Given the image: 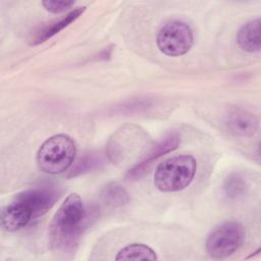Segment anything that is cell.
Masks as SVG:
<instances>
[{"label":"cell","instance_id":"cell-1","mask_svg":"<svg viewBox=\"0 0 261 261\" xmlns=\"http://www.w3.org/2000/svg\"><path fill=\"white\" fill-rule=\"evenodd\" d=\"M87 218L86 206L76 193H72L62 202L49 226L52 249L60 253L74 250L82 236Z\"/></svg>","mask_w":261,"mask_h":261},{"label":"cell","instance_id":"cell-2","mask_svg":"<svg viewBox=\"0 0 261 261\" xmlns=\"http://www.w3.org/2000/svg\"><path fill=\"white\" fill-rule=\"evenodd\" d=\"M196 170L197 161L192 155L172 156L157 166L154 173V185L164 193L181 191L193 181Z\"/></svg>","mask_w":261,"mask_h":261},{"label":"cell","instance_id":"cell-3","mask_svg":"<svg viewBox=\"0 0 261 261\" xmlns=\"http://www.w3.org/2000/svg\"><path fill=\"white\" fill-rule=\"evenodd\" d=\"M75 155L76 146L69 136L54 135L39 148L37 164L41 171L55 175L66 171L72 165Z\"/></svg>","mask_w":261,"mask_h":261},{"label":"cell","instance_id":"cell-4","mask_svg":"<svg viewBox=\"0 0 261 261\" xmlns=\"http://www.w3.org/2000/svg\"><path fill=\"white\" fill-rule=\"evenodd\" d=\"M149 145L148 134L138 125L125 124L110 138L106 148L108 160L125 163L138 156Z\"/></svg>","mask_w":261,"mask_h":261},{"label":"cell","instance_id":"cell-5","mask_svg":"<svg viewBox=\"0 0 261 261\" xmlns=\"http://www.w3.org/2000/svg\"><path fill=\"white\" fill-rule=\"evenodd\" d=\"M245 234V228L240 222L226 221L209 233L206 251L213 259H225L242 247Z\"/></svg>","mask_w":261,"mask_h":261},{"label":"cell","instance_id":"cell-6","mask_svg":"<svg viewBox=\"0 0 261 261\" xmlns=\"http://www.w3.org/2000/svg\"><path fill=\"white\" fill-rule=\"evenodd\" d=\"M156 43L163 54L177 57L190 51L194 44V34L188 23L180 20H171L160 29Z\"/></svg>","mask_w":261,"mask_h":261},{"label":"cell","instance_id":"cell-7","mask_svg":"<svg viewBox=\"0 0 261 261\" xmlns=\"http://www.w3.org/2000/svg\"><path fill=\"white\" fill-rule=\"evenodd\" d=\"M223 125L229 134L236 137L250 138L257 133L259 119L251 110L241 106H232L224 114Z\"/></svg>","mask_w":261,"mask_h":261},{"label":"cell","instance_id":"cell-8","mask_svg":"<svg viewBox=\"0 0 261 261\" xmlns=\"http://www.w3.org/2000/svg\"><path fill=\"white\" fill-rule=\"evenodd\" d=\"M34 218L36 216L32 207L16 195L1 213V226L6 231H16L27 226Z\"/></svg>","mask_w":261,"mask_h":261},{"label":"cell","instance_id":"cell-9","mask_svg":"<svg viewBox=\"0 0 261 261\" xmlns=\"http://www.w3.org/2000/svg\"><path fill=\"white\" fill-rule=\"evenodd\" d=\"M180 143V137L177 133H170L164 137L156 146H154L150 152L144 157L139 163L134 165L126 173L128 179L135 180L142 177L145 172L150 168L154 161H156L161 156L175 150Z\"/></svg>","mask_w":261,"mask_h":261},{"label":"cell","instance_id":"cell-10","mask_svg":"<svg viewBox=\"0 0 261 261\" xmlns=\"http://www.w3.org/2000/svg\"><path fill=\"white\" fill-rule=\"evenodd\" d=\"M34 210L35 216L39 217L45 214L55 204L58 199V191L49 187L34 188L17 194Z\"/></svg>","mask_w":261,"mask_h":261},{"label":"cell","instance_id":"cell-11","mask_svg":"<svg viewBox=\"0 0 261 261\" xmlns=\"http://www.w3.org/2000/svg\"><path fill=\"white\" fill-rule=\"evenodd\" d=\"M85 10H86V6L76 7L75 9L66 13L64 16L42 27L33 36V38L31 40V44L39 45L41 43L46 42L48 39L52 38L53 36L58 34L60 31L65 29L67 25H69L71 22H73L75 19H77L84 13Z\"/></svg>","mask_w":261,"mask_h":261},{"label":"cell","instance_id":"cell-12","mask_svg":"<svg viewBox=\"0 0 261 261\" xmlns=\"http://www.w3.org/2000/svg\"><path fill=\"white\" fill-rule=\"evenodd\" d=\"M261 20L254 18L241 27L237 34V42L240 48L246 52H259L261 48Z\"/></svg>","mask_w":261,"mask_h":261},{"label":"cell","instance_id":"cell-13","mask_svg":"<svg viewBox=\"0 0 261 261\" xmlns=\"http://www.w3.org/2000/svg\"><path fill=\"white\" fill-rule=\"evenodd\" d=\"M102 202L111 208H118L124 206L129 201V197L125 189L117 182H110L106 185L101 191Z\"/></svg>","mask_w":261,"mask_h":261},{"label":"cell","instance_id":"cell-14","mask_svg":"<svg viewBox=\"0 0 261 261\" xmlns=\"http://www.w3.org/2000/svg\"><path fill=\"white\" fill-rule=\"evenodd\" d=\"M115 260H157L155 251L145 244H129L118 251Z\"/></svg>","mask_w":261,"mask_h":261},{"label":"cell","instance_id":"cell-15","mask_svg":"<svg viewBox=\"0 0 261 261\" xmlns=\"http://www.w3.org/2000/svg\"><path fill=\"white\" fill-rule=\"evenodd\" d=\"M106 157H107V154L106 153L102 154L101 152H89L85 154L72 167V169L70 170V173L68 174V177L84 174L99 168L100 166L105 164Z\"/></svg>","mask_w":261,"mask_h":261},{"label":"cell","instance_id":"cell-16","mask_svg":"<svg viewBox=\"0 0 261 261\" xmlns=\"http://www.w3.org/2000/svg\"><path fill=\"white\" fill-rule=\"evenodd\" d=\"M249 189V184L247 178L243 173L233 172L229 174L223 184L224 194L229 199H238L244 196Z\"/></svg>","mask_w":261,"mask_h":261},{"label":"cell","instance_id":"cell-17","mask_svg":"<svg viewBox=\"0 0 261 261\" xmlns=\"http://www.w3.org/2000/svg\"><path fill=\"white\" fill-rule=\"evenodd\" d=\"M43 6L52 13H60L68 10L74 5L73 1H57V0H45L42 2Z\"/></svg>","mask_w":261,"mask_h":261}]
</instances>
